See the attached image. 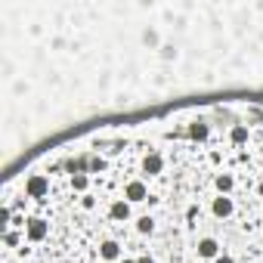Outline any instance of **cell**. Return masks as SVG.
Returning <instances> with one entry per match:
<instances>
[{
    "mask_svg": "<svg viewBox=\"0 0 263 263\" xmlns=\"http://www.w3.org/2000/svg\"><path fill=\"white\" fill-rule=\"evenodd\" d=\"M47 189H50V183H47V177H40V174H34L25 183V192H28L31 198H43V195H47Z\"/></svg>",
    "mask_w": 263,
    "mask_h": 263,
    "instance_id": "cell-1",
    "label": "cell"
},
{
    "mask_svg": "<svg viewBox=\"0 0 263 263\" xmlns=\"http://www.w3.org/2000/svg\"><path fill=\"white\" fill-rule=\"evenodd\" d=\"M124 195H127V201H143L149 192H146V183L143 180H130L127 189H124Z\"/></svg>",
    "mask_w": 263,
    "mask_h": 263,
    "instance_id": "cell-2",
    "label": "cell"
},
{
    "mask_svg": "<svg viewBox=\"0 0 263 263\" xmlns=\"http://www.w3.org/2000/svg\"><path fill=\"white\" fill-rule=\"evenodd\" d=\"M25 235L31 238V242H43V238H47V223H43V220H28Z\"/></svg>",
    "mask_w": 263,
    "mask_h": 263,
    "instance_id": "cell-3",
    "label": "cell"
},
{
    "mask_svg": "<svg viewBox=\"0 0 263 263\" xmlns=\"http://www.w3.org/2000/svg\"><path fill=\"white\" fill-rule=\"evenodd\" d=\"M109 217H112V220H127V217H130V204L127 201H115L109 208Z\"/></svg>",
    "mask_w": 263,
    "mask_h": 263,
    "instance_id": "cell-4",
    "label": "cell"
},
{
    "mask_svg": "<svg viewBox=\"0 0 263 263\" xmlns=\"http://www.w3.org/2000/svg\"><path fill=\"white\" fill-rule=\"evenodd\" d=\"M99 254H102V260H118L121 257V245L118 242H102Z\"/></svg>",
    "mask_w": 263,
    "mask_h": 263,
    "instance_id": "cell-5",
    "label": "cell"
},
{
    "mask_svg": "<svg viewBox=\"0 0 263 263\" xmlns=\"http://www.w3.org/2000/svg\"><path fill=\"white\" fill-rule=\"evenodd\" d=\"M214 214H217V217H229V214H232V198H226V195L214 198Z\"/></svg>",
    "mask_w": 263,
    "mask_h": 263,
    "instance_id": "cell-6",
    "label": "cell"
},
{
    "mask_svg": "<svg viewBox=\"0 0 263 263\" xmlns=\"http://www.w3.org/2000/svg\"><path fill=\"white\" fill-rule=\"evenodd\" d=\"M217 248H220V245H217L214 238H201V242H198V254L201 257H217Z\"/></svg>",
    "mask_w": 263,
    "mask_h": 263,
    "instance_id": "cell-7",
    "label": "cell"
},
{
    "mask_svg": "<svg viewBox=\"0 0 263 263\" xmlns=\"http://www.w3.org/2000/svg\"><path fill=\"white\" fill-rule=\"evenodd\" d=\"M161 167H164L161 155H149V158H146V164H143V170H146V174H161Z\"/></svg>",
    "mask_w": 263,
    "mask_h": 263,
    "instance_id": "cell-8",
    "label": "cell"
},
{
    "mask_svg": "<svg viewBox=\"0 0 263 263\" xmlns=\"http://www.w3.org/2000/svg\"><path fill=\"white\" fill-rule=\"evenodd\" d=\"M189 136H192V140H208V124H192V127H189Z\"/></svg>",
    "mask_w": 263,
    "mask_h": 263,
    "instance_id": "cell-9",
    "label": "cell"
},
{
    "mask_svg": "<svg viewBox=\"0 0 263 263\" xmlns=\"http://www.w3.org/2000/svg\"><path fill=\"white\" fill-rule=\"evenodd\" d=\"M232 186H235V183H232L229 174H220V177H217V189H220V195H226V192H229Z\"/></svg>",
    "mask_w": 263,
    "mask_h": 263,
    "instance_id": "cell-10",
    "label": "cell"
},
{
    "mask_svg": "<svg viewBox=\"0 0 263 263\" xmlns=\"http://www.w3.org/2000/svg\"><path fill=\"white\" fill-rule=\"evenodd\" d=\"M87 183H90L87 174H72V186H75L77 192H84V189H87Z\"/></svg>",
    "mask_w": 263,
    "mask_h": 263,
    "instance_id": "cell-11",
    "label": "cell"
},
{
    "mask_svg": "<svg viewBox=\"0 0 263 263\" xmlns=\"http://www.w3.org/2000/svg\"><path fill=\"white\" fill-rule=\"evenodd\" d=\"M245 140H248V127H242V124L232 127V143H245Z\"/></svg>",
    "mask_w": 263,
    "mask_h": 263,
    "instance_id": "cell-12",
    "label": "cell"
},
{
    "mask_svg": "<svg viewBox=\"0 0 263 263\" xmlns=\"http://www.w3.org/2000/svg\"><path fill=\"white\" fill-rule=\"evenodd\" d=\"M136 229H140V232H152V229H155V223H152V217H143V220H140V223H136Z\"/></svg>",
    "mask_w": 263,
    "mask_h": 263,
    "instance_id": "cell-13",
    "label": "cell"
},
{
    "mask_svg": "<svg viewBox=\"0 0 263 263\" xmlns=\"http://www.w3.org/2000/svg\"><path fill=\"white\" fill-rule=\"evenodd\" d=\"M217 263H235V260H232L229 254H223V257H217Z\"/></svg>",
    "mask_w": 263,
    "mask_h": 263,
    "instance_id": "cell-14",
    "label": "cell"
},
{
    "mask_svg": "<svg viewBox=\"0 0 263 263\" xmlns=\"http://www.w3.org/2000/svg\"><path fill=\"white\" fill-rule=\"evenodd\" d=\"M136 263H155L152 257H140V260H136Z\"/></svg>",
    "mask_w": 263,
    "mask_h": 263,
    "instance_id": "cell-15",
    "label": "cell"
},
{
    "mask_svg": "<svg viewBox=\"0 0 263 263\" xmlns=\"http://www.w3.org/2000/svg\"><path fill=\"white\" fill-rule=\"evenodd\" d=\"M121 263H136V260H121Z\"/></svg>",
    "mask_w": 263,
    "mask_h": 263,
    "instance_id": "cell-16",
    "label": "cell"
},
{
    "mask_svg": "<svg viewBox=\"0 0 263 263\" xmlns=\"http://www.w3.org/2000/svg\"><path fill=\"white\" fill-rule=\"evenodd\" d=\"M260 195H263V183H260Z\"/></svg>",
    "mask_w": 263,
    "mask_h": 263,
    "instance_id": "cell-17",
    "label": "cell"
}]
</instances>
